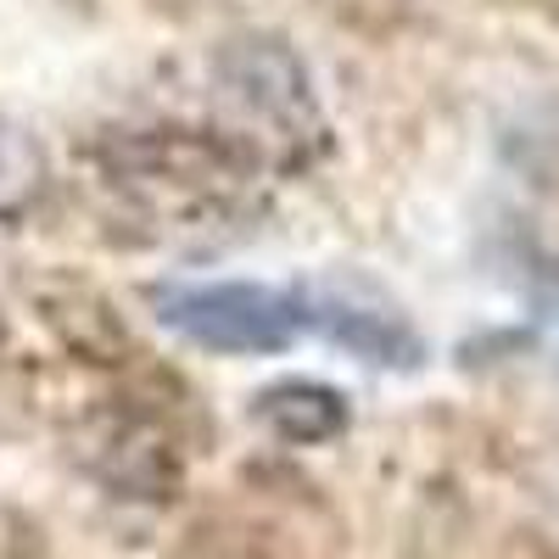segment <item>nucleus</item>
I'll list each match as a JSON object with an SVG mask.
<instances>
[{"label": "nucleus", "instance_id": "2", "mask_svg": "<svg viewBox=\"0 0 559 559\" xmlns=\"http://www.w3.org/2000/svg\"><path fill=\"white\" fill-rule=\"evenodd\" d=\"M258 426L292 448H319V442H336L347 431V392L324 386L313 376H292V381H274L252 397Z\"/></svg>", "mask_w": 559, "mask_h": 559}, {"label": "nucleus", "instance_id": "4", "mask_svg": "<svg viewBox=\"0 0 559 559\" xmlns=\"http://www.w3.org/2000/svg\"><path fill=\"white\" fill-rule=\"evenodd\" d=\"M319 331L336 336L353 358L386 364V369H414L426 358L419 336L408 331V319L381 308V302H353V297H319Z\"/></svg>", "mask_w": 559, "mask_h": 559}, {"label": "nucleus", "instance_id": "1", "mask_svg": "<svg viewBox=\"0 0 559 559\" xmlns=\"http://www.w3.org/2000/svg\"><path fill=\"white\" fill-rule=\"evenodd\" d=\"M163 331L207 353H286L319 331V297L308 286H269V280H185L146 292Z\"/></svg>", "mask_w": 559, "mask_h": 559}, {"label": "nucleus", "instance_id": "3", "mask_svg": "<svg viewBox=\"0 0 559 559\" xmlns=\"http://www.w3.org/2000/svg\"><path fill=\"white\" fill-rule=\"evenodd\" d=\"M224 90L236 96L247 112L263 118H297L308 107V79L292 51H280L274 39H247L224 57Z\"/></svg>", "mask_w": 559, "mask_h": 559}]
</instances>
